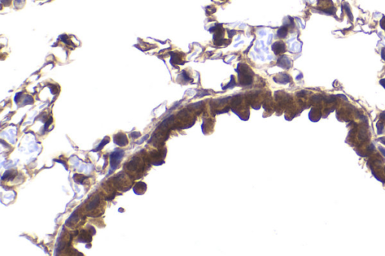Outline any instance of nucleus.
Here are the masks:
<instances>
[{
	"instance_id": "1",
	"label": "nucleus",
	"mask_w": 385,
	"mask_h": 256,
	"mask_svg": "<svg viewBox=\"0 0 385 256\" xmlns=\"http://www.w3.org/2000/svg\"><path fill=\"white\" fill-rule=\"evenodd\" d=\"M143 167L144 165L141 160L138 157H134L127 165V168L132 172H141Z\"/></svg>"
},
{
	"instance_id": "2",
	"label": "nucleus",
	"mask_w": 385,
	"mask_h": 256,
	"mask_svg": "<svg viewBox=\"0 0 385 256\" xmlns=\"http://www.w3.org/2000/svg\"><path fill=\"white\" fill-rule=\"evenodd\" d=\"M123 156V151L117 150L114 152L110 157V162H111V166L112 169H115L117 167V165H119L120 161L122 159Z\"/></svg>"
},
{
	"instance_id": "3",
	"label": "nucleus",
	"mask_w": 385,
	"mask_h": 256,
	"mask_svg": "<svg viewBox=\"0 0 385 256\" xmlns=\"http://www.w3.org/2000/svg\"><path fill=\"white\" fill-rule=\"evenodd\" d=\"M114 141H115V143L117 144L120 145V146H126L128 143V141H127V137L124 135H121V137H116L114 138Z\"/></svg>"
}]
</instances>
